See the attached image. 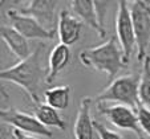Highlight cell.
<instances>
[{"label": "cell", "instance_id": "1", "mask_svg": "<svg viewBox=\"0 0 150 139\" xmlns=\"http://www.w3.org/2000/svg\"><path fill=\"white\" fill-rule=\"evenodd\" d=\"M42 49L44 44H40L29 57L19 61L11 68L1 69L0 72L1 81H8L21 88L33 105L41 102L40 93L42 91V84L47 82L48 76V69L41 64Z\"/></svg>", "mask_w": 150, "mask_h": 139}, {"label": "cell", "instance_id": "2", "mask_svg": "<svg viewBox=\"0 0 150 139\" xmlns=\"http://www.w3.org/2000/svg\"><path fill=\"white\" fill-rule=\"evenodd\" d=\"M79 60L86 68L102 72L110 81L117 78V74L126 66L124 60V52L121 49L117 36H113L102 44L93 48H86L80 52Z\"/></svg>", "mask_w": 150, "mask_h": 139}, {"label": "cell", "instance_id": "3", "mask_svg": "<svg viewBox=\"0 0 150 139\" xmlns=\"http://www.w3.org/2000/svg\"><path fill=\"white\" fill-rule=\"evenodd\" d=\"M139 76L138 74H126L114 78L106 88L100 91L94 101L97 103L116 102L120 105H126L136 110L141 102L138 95Z\"/></svg>", "mask_w": 150, "mask_h": 139}, {"label": "cell", "instance_id": "4", "mask_svg": "<svg viewBox=\"0 0 150 139\" xmlns=\"http://www.w3.org/2000/svg\"><path fill=\"white\" fill-rule=\"evenodd\" d=\"M130 13L136 34L137 60L144 62V60L147 57L146 51L150 44V1H132Z\"/></svg>", "mask_w": 150, "mask_h": 139}, {"label": "cell", "instance_id": "5", "mask_svg": "<svg viewBox=\"0 0 150 139\" xmlns=\"http://www.w3.org/2000/svg\"><path fill=\"white\" fill-rule=\"evenodd\" d=\"M116 32L121 49L124 52L125 64H129L132 54L136 48V34H134L133 21H132L130 4L126 0L117 1V15H116Z\"/></svg>", "mask_w": 150, "mask_h": 139}, {"label": "cell", "instance_id": "6", "mask_svg": "<svg viewBox=\"0 0 150 139\" xmlns=\"http://www.w3.org/2000/svg\"><path fill=\"white\" fill-rule=\"evenodd\" d=\"M97 111L104 115L114 127L125 131H132L137 135L138 139H145V134L142 133L138 123V117L134 109L126 105H116L105 106L104 103H97Z\"/></svg>", "mask_w": 150, "mask_h": 139}, {"label": "cell", "instance_id": "7", "mask_svg": "<svg viewBox=\"0 0 150 139\" xmlns=\"http://www.w3.org/2000/svg\"><path fill=\"white\" fill-rule=\"evenodd\" d=\"M0 117H1L3 123H7V125L12 126L13 128L23 131L25 134L45 136V138H52V135H53L52 131L42 125L35 115L16 110L13 107L3 109L0 111Z\"/></svg>", "mask_w": 150, "mask_h": 139}, {"label": "cell", "instance_id": "8", "mask_svg": "<svg viewBox=\"0 0 150 139\" xmlns=\"http://www.w3.org/2000/svg\"><path fill=\"white\" fill-rule=\"evenodd\" d=\"M7 17L9 19L12 27L27 40H53L57 36V29L49 31L33 17L23 15L16 9H8Z\"/></svg>", "mask_w": 150, "mask_h": 139}, {"label": "cell", "instance_id": "9", "mask_svg": "<svg viewBox=\"0 0 150 139\" xmlns=\"http://www.w3.org/2000/svg\"><path fill=\"white\" fill-rule=\"evenodd\" d=\"M56 7L57 1H53V0H31L28 1V6L19 9V12L33 17L44 28L53 31V29H57V24H59Z\"/></svg>", "mask_w": 150, "mask_h": 139}, {"label": "cell", "instance_id": "10", "mask_svg": "<svg viewBox=\"0 0 150 139\" xmlns=\"http://www.w3.org/2000/svg\"><path fill=\"white\" fill-rule=\"evenodd\" d=\"M81 20L74 13H71L68 9H61L59 13V24H57V36L60 43L64 45H74L81 37L82 32Z\"/></svg>", "mask_w": 150, "mask_h": 139}, {"label": "cell", "instance_id": "11", "mask_svg": "<svg viewBox=\"0 0 150 139\" xmlns=\"http://www.w3.org/2000/svg\"><path fill=\"white\" fill-rule=\"evenodd\" d=\"M71 9L84 24L91 27L98 37L106 36V31L105 27L100 21V15L97 11L96 1H91V0H73L71 1Z\"/></svg>", "mask_w": 150, "mask_h": 139}, {"label": "cell", "instance_id": "12", "mask_svg": "<svg viewBox=\"0 0 150 139\" xmlns=\"http://www.w3.org/2000/svg\"><path fill=\"white\" fill-rule=\"evenodd\" d=\"M91 97L82 98L74 122V139H94L96 128H94V119H92L91 115Z\"/></svg>", "mask_w": 150, "mask_h": 139}, {"label": "cell", "instance_id": "13", "mask_svg": "<svg viewBox=\"0 0 150 139\" xmlns=\"http://www.w3.org/2000/svg\"><path fill=\"white\" fill-rule=\"evenodd\" d=\"M0 36H1V40L6 43V45L8 46V49L12 52V54L16 56L20 61L25 60L27 57H29L32 54L28 40L21 33H19L13 27L1 25V28H0Z\"/></svg>", "mask_w": 150, "mask_h": 139}, {"label": "cell", "instance_id": "14", "mask_svg": "<svg viewBox=\"0 0 150 139\" xmlns=\"http://www.w3.org/2000/svg\"><path fill=\"white\" fill-rule=\"evenodd\" d=\"M72 58V52L68 45L57 44L49 53L48 58V76H47V84H53L59 74L68 66Z\"/></svg>", "mask_w": 150, "mask_h": 139}, {"label": "cell", "instance_id": "15", "mask_svg": "<svg viewBox=\"0 0 150 139\" xmlns=\"http://www.w3.org/2000/svg\"><path fill=\"white\" fill-rule=\"evenodd\" d=\"M33 115L39 119L45 127H56L59 130H65L67 125L62 117L59 114V110L51 107L45 102H39L33 105Z\"/></svg>", "mask_w": 150, "mask_h": 139}, {"label": "cell", "instance_id": "16", "mask_svg": "<svg viewBox=\"0 0 150 139\" xmlns=\"http://www.w3.org/2000/svg\"><path fill=\"white\" fill-rule=\"evenodd\" d=\"M71 86L61 85L44 90L42 97H44V102L51 107L56 109V110H65L71 103Z\"/></svg>", "mask_w": 150, "mask_h": 139}, {"label": "cell", "instance_id": "17", "mask_svg": "<svg viewBox=\"0 0 150 139\" xmlns=\"http://www.w3.org/2000/svg\"><path fill=\"white\" fill-rule=\"evenodd\" d=\"M138 95L141 105L150 106V56H147L142 62V72L139 74Z\"/></svg>", "mask_w": 150, "mask_h": 139}, {"label": "cell", "instance_id": "18", "mask_svg": "<svg viewBox=\"0 0 150 139\" xmlns=\"http://www.w3.org/2000/svg\"><path fill=\"white\" fill-rule=\"evenodd\" d=\"M136 113L138 117V123L142 133L150 136V109L145 105H139L136 109Z\"/></svg>", "mask_w": 150, "mask_h": 139}, {"label": "cell", "instance_id": "19", "mask_svg": "<svg viewBox=\"0 0 150 139\" xmlns=\"http://www.w3.org/2000/svg\"><path fill=\"white\" fill-rule=\"evenodd\" d=\"M94 128H96V133L98 134L100 139H124L122 135H120L118 133L108 128L104 123L98 122L96 119H94Z\"/></svg>", "mask_w": 150, "mask_h": 139}, {"label": "cell", "instance_id": "20", "mask_svg": "<svg viewBox=\"0 0 150 139\" xmlns=\"http://www.w3.org/2000/svg\"><path fill=\"white\" fill-rule=\"evenodd\" d=\"M12 135L16 139H37L36 136L31 135V134H25V133H23V131H19V130H16V128L12 130Z\"/></svg>", "mask_w": 150, "mask_h": 139}, {"label": "cell", "instance_id": "21", "mask_svg": "<svg viewBox=\"0 0 150 139\" xmlns=\"http://www.w3.org/2000/svg\"><path fill=\"white\" fill-rule=\"evenodd\" d=\"M11 139H16V138H15V136H13V135H12V136H11Z\"/></svg>", "mask_w": 150, "mask_h": 139}]
</instances>
